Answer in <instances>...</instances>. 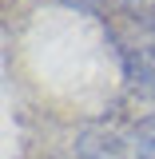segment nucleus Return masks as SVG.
Returning a JSON list of instances; mask_svg holds the SVG:
<instances>
[{
	"instance_id": "nucleus-1",
	"label": "nucleus",
	"mask_w": 155,
	"mask_h": 159,
	"mask_svg": "<svg viewBox=\"0 0 155 159\" xmlns=\"http://www.w3.org/2000/svg\"><path fill=\"white\" fill-rule=\"evenodd\" d=\"M119 64L123 80L139 96L155 99V36H119Z\"/></svg>"
},
{
	"instance_id": "nucleus-2",
	"label": "nucleus",
	"mask_w": 155,
	"mask_h": 159,
	"mask_svg": "<svg viewBox=\"0 0 155 159\" xmlns=\"http://www.w3.org/2000/svg\"><path fill=\"white\" fill-rule=\"evenodd\" d=\"M76 155L80 159H127V143L119 131L92 123L76 135Z\"/></svg>"
},
{
	"instance_id": "nucleus-3",
	"label": "nucleus",
	"mask_w": 155,
	"mask_h": 159,
	"mask_svg": "<svg viewBox=\"0 0 155 159\" xmlns=\"http://www.w3.org/2000/svg\"><path fill=\"white\" fill-rule=\"evenodd\" d=\"M112 8L123 12L135 28H143V32H151V36H155V0H116Z\"/></svg>"
},
{
	"instance_id": "nucleus-4",
	"label": "nucleus",
	"mask_w": 155,
	"mask_h": 159,
	"mask_svg": "<svg viewBox=\"0 0 155 159\" xmlns=\"http://www.w3.org/2000/svg\"><path fill=\"white\" fill-rule=\"evenodd\" d=\"M135 147H139V159H155V116L135 123Z\"/></svg>"
},
{
	"instance_id": "nucleus-5",
	"label": "nucleus",
	"mask_w": 155,
	"mask_h": 159,
	"mask_svg": "<svg viewBox=\"0 0 155 159\" xmlns=\"http://www.w3.org/2000/svg\"><path fill=\"white\" fill-rule=\"evenodd\" d=\"M64 4H72V8H84V12H107L116 0H64Z\"/></svg>"
}]
</instances>
